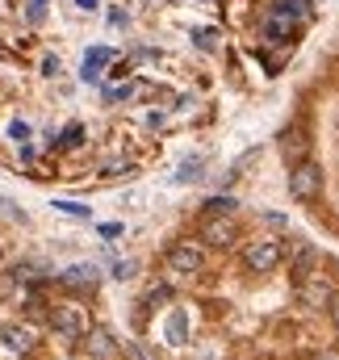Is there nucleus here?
I'll use <instances>...</instances> for the list:
<instances>
[{"instance_id": "f8f14e48", "label": "nucleus", "mask_w": 339, "mask_h": 360, "mask_svg": "<svg viewBox=\"0 0 339 360\" xmlns=\"http://www.w3.org/2000/svg\"><path fill=\"white\" fill-rule=\"evenodd\" d=\"M264 38H268V42H285V38H289V21H285V17L264 21Z\"/></svg>"}, {"instance_id": "412c9836", "label": "nucleus", "mask_w": 339, "mask_h": 360, "mask_svg": "<svg viewBox=\"0 0 339 360\" xmlns=\"http://www.w3.org/2000/svg\"><path fill=\"white\" fill-rule=\"evenodd\" d=\"M8 134H13L17 143H25V139H30V130H25V122H13V126H8Z\"/></svg>"}, {"instance_id": "ddd939ff", "label": "nucleus", "mask_w": 339, "mask_h": 360, "mask_svg": "<svg viewBox=\"0 0 339 360\" xmlns=\"http://www.w3.org/2000/svg\"><path fill=\"white\" fill-rule=\"evenodd\" d=\"M201 168H205V160H201V155H193V160H184V164H180V172H176V184H184V180H197L201 176Z\"/></svg>"}, {"instance_id": "4be33fe9", "label": "nucleus", "mask_w": 339, "mask_h": 360, "mask_svg": "<svg viewBox=\"0 0 339 360\" xmlns=\"http://www.w3.org/2000/svg\"><path fill=\"white\" fill-rule=\"evenodd\" d=\"M105 172H109V176H130V172H134V168H130V164H109V168H105Z\"/></svg>"}, {"instance_id": "aec40b11", "label": "nucleus", "mask_w": 339, "mask_h": 360, "mask_svg": "<svg viewBox=\"0 0 339 360\" xmlns=\"http://www.w3.org/2000/svg\"><path fill=\"white\" fill-rule=\"evenodd\" d=\"M134 269H139L134 260H117V264H113V276H117V281H130V276H134Z\"/></svg>"}, {"instance_id": "a211bd4d", "label": "nucleus", "mask_w": 339, "mask_h": 360, "mask_svg": "<svg viewBox=\"0 0 339 360\" xmlns=\"http://www.w3.org/2000/svg\"><path fill=\"white\" fill-rule=\"evenodd\" d=\"M55 210H59V214H72V218H88V214H92L80 201H55Z\"/></svg>"}, {"instance_id": "a878e982", "label": "nucleus", "mask_w": 339, "mask_h": 360, "mask_svg": "<svg viewBox=\"0 0 339 360\" xmlns=\"http://www.w3.org/2000/svg\"><path fill=\"white\" fill-rule=\"evenodd\" d=\"M319 360H339V352H323V356H319Z\"/></svg>"}, {"instance_id": "423d86ee", "label": "nucleus", "mask_w": 339, "mask_h": 360, "mask_svg": "<svg viewBox=\"0 0 339 360\" xmlns=\"http://www.w3.org/2000/svg\"><path fill=\"white\" fill-rule=\"evenodd\" d=\"M168 269L172 272H201L205 269V252H201V243H188V239L172 243L168 248Z\"/></svg>"}, {"instance_id": "f257e3e1", "label": "nucleus", "mask_w": 339, "mask_h": 360, "mask_svg": "<svg viewBox=\"0 0 339 360\" xmlns=\"http://www.w3.org/2000/svg\"><path fill=\"white\" fill-rule=\"evenodd\" d=\"M298 297H302V306H310V310H327V306L335 302V281L323 269L310 264V269L298 272Z\"/></svg>"}, {"instance_id": "f03ea898", "label": "nucleus", "mask_w": 339, "mask_h": 360, "mask_svg": "<svg viewBox=\"0 0 339 360\" xmlns=\"http://www.w3.org/2000/svg\"><path fill=\"white\" fill-rule=\"evenodd\" d=\"M51 327L63 335V340H84L88 335V306H80V302H63V306H55L51 310Z\"/></svg>"}, {"instance_id": "1a4fd4ad", "label": "nucleus", "mask_w": 339, "mask_h": 360, "mask_svg": "<svg viewBox=\"0 0 339 360\" xmlns=\"http://www.w3.org/2000/svg\"><path fill=\"white\" fill-rule=\"evenodd\" d=\"M281 151H285L289 164H302V155H306V134H302V126H293V130L281 134Z\"/></svg>"}, {"instance_id": "6e6552de", "label": "nucleus", "mask_w": 339, "mask_h": 360, "mask_svg": "<svg viewBox=\"0 0 339 360\" xmlns=\"http://www.w3.org/2000/svg\"><path fill=\"white\" fill-rule=\"evenodd\" d=\"M96 281H101V269L96 264H72V269L63 272V285L68 289H96Z\"/></svg>"}, {"instance_id": "39448f33", "label": "nucleus", "mask_w": 339, "mask_h": 360, "mask_svg": "<svg viewBox=\"0 0 339 360\" xmlns=\"http://www.w3.org/2000/svg\"><path fill=\"white\" fill-rule=\"evenodd\" d=\"M243 260H248L252 272H272L281 260H285V243H276V239H255Z\"/></svg>"}, {"instance_id": "393cba45", "label": "nucleus", "mask_w": 339, "mask_h": 360, "mask_svg": "<svg viewBox=\"0 0 339 360\" xmlns=\"http://www.w3.org/2000/svg\"><path fill=\"white\" fill-rule=\"evenodd\" d=\"M76 8H80V13H92V8H96V0H76Z\"/></svg>"}, {"instance_id": "6ab92c4d", "label": "nucleus", "mask_w": 339, "mask_h": 360, "mask_svg": "<svg viewBox=\"0 0 339 360\" xmlns=\"http://www.w3.org/2000/svg\"><path fill=\"white\" fill-rule=\"evenodd\" d=\"M46 4H51V0H30V8H25V17H30V21L38 25V21L46 17Z\"/></svg>"}, {"instance_id": "4468645a", "label": "nucleus", "mask_w": 339, "mask_h": 360, "mask_svg": "<svg viewBox=\"0 0 339 360\" xmlns=\"http://www.w3.org/2000/svg\"><path fill=\"white\" fill-rule=\"evenodd\" d=\"M235 210V197L231 193H214L210 201H205V214H231Z\"/></svg>"}, {"instance_id": "2eb2a0df", "label": "nucleus", "mask_w": 339, "mask_h": 360, "mask_svg": "<svg viewBox=\"0 0 339 360\" xmlns=\"http://www.w3.org/2000/svg\"><path fill=\"white\" fill-rule=\"evenodd\" d=\"M139 96V84H113V89H105V101L109 105H117V101H134Z\"/></svg>"}, {"instance_id": "dca6fc26", "label": "nucleus", "mask_w": 339, "mask_h": 360, "mask_svg": "<svg viewBox=\"0 0 339 360\" xmlns=\"http://www.w3.org/2000/svg\"><path fill=\"white\" fill-rule=\"evenodd\" d=\"M184 327H188V319H184V314H172V319H168V340H172V344H180V340H184Z\"/></svg>"}, {"instance_id": "7ed1b4c3", "label": "nucleus", "mask_w": 339, "mask_h": 360, "mask_svg": "<svg viewBox=\"0 0 339 360\" xmlns=\"http://www.w3.org/2000/svg\"><path fill=\"white\" fill-rule=\"evenodd\" d=\"M289 193H293L298 201H314V197L323 193V168L310 164V160L293 164V172H289Z\"/></svg>"}, {"instance_id": "5701e85b", "label": "nucleus", "mask_w": 339, "mask_h": 360, "mask_svg": "<svg viewBox=\"0 0 339 360\" xmlns=\"http://www.w3.org/2000/svg\"><path fill=\"white\" fill-rule=\"evenodd\" d=\"M101 235H105V239H113V235H122V222H105V226H101Z\"/></svg>"}, {"instance_id": "f3484780", "label": "nucleus", "mask_w": 339, "mask_h": 360, "mask_svg": "<svg viewBox=\"0 0 339 360\" xmlns=\"http://www.w3.org/2000/svg\"><path fill=\"white\" fill-rule=\"evenodd\" d=\"M59 143H63V147H80V143H84V126H80V122H72V126L63 130V139H59Z\"/></svg>"}, {"instance_id": "20e7f679", "label": "nucleus", "mask_w": 339, "mask_h": 360, "mask_svg": "<svg viewBox=\"0 0 339 360\" xmlns=\"http://www.w3.org/2000/svg\"><path fill=\"white\" fill-rule=\"evenodd\" d=\"M201 239L214 243V248H231L239 239V222L231 214H205L201 218Z\"/></svg>"}, {"instance_id": "9b49d317", "label": "nucleus", "mask_w": 339, "mask_h": 360, "mask_svg": "<svg viewBox=\"0 0 339 360\" xmlns=\"http://www.w3.org/2000/svg\"><path fill=\"white\" fill-rule=\"evenodd\" d=\"M88 352H92V356H113L117 344H113L109 331H92V327H88Z\"/></svg>"}, {"instance_id": "9d476101", "label": "nucleus", "mask_w": 339, "mask_h": 360, "mask_svg": "<svg viewBox=\"0 0 339 360\" xmlns=\"http://www.w3.org/2000/svg\"><path fill=\"white\" fill-rule=\"evenodd\" d=\"M109 59H113V51H105V46H92V51L84 55V72H80V76H84L88 84H96V80H101V68H105Z\"/></svg>"}, {"instance_id": "b1692460", "label": "nucleus", "mask_w": 339, "mask_h": 360, "mask_svg": "<svg viewBox=\"0 0 339 360\" xmlns=\"http://www.w3.org/2000/svg\"><path fill=\"white\" fill-rule=\"evenodd\" d=\"M147 302H151V306H155V302H168V285H160V289H151V297H147Z\"/></svg>"}, {"instance_id": "0eeeda50", "label": "nucleus", "mask_w": 339, "mask_h": 360, "mask_svg": "<svg viewBox=\"0 0 339 360\" xmlns=\"http://www.w3.org/2000/svg\"><path fill=\"white\" fill-rule=\"evenodd\" d=\"M34 348V331L30 327H0V352L4 356H25Z\"/></svg>"}, {"instance_id": "bb28decb", "label": "nucleus", "mask_w": 339, "mask_h": 360, "mask_svg": "<svg viewBox=\"0 0 339 360\" xmlns=\"http://www.w3.org/2000/svg\"><path fill=\"white\" fill-rule=\"evenodd\" d=\"M0 269H4V248H0Z\"/></svg>"}]
</instances>
